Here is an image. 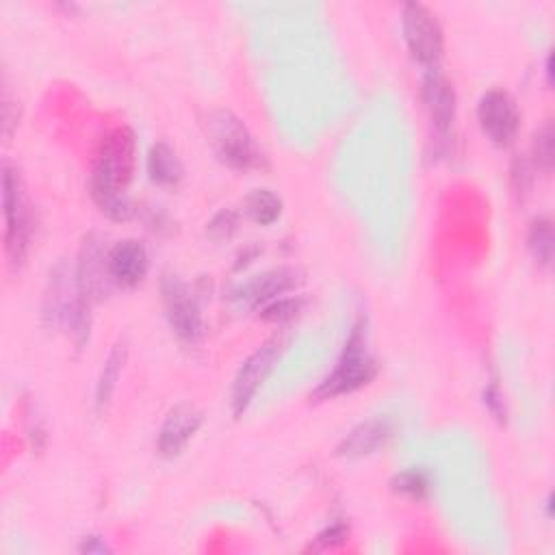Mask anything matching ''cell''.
<instances>
[{"label": "cell", "mask_w": 555, "mask_h": 555, "mask_svg": "<svg viewBox=\"0 0 555 555\" xmlns=\"http://www.w3.org/2000/svg\"><path fill=\"white\" fill-rule=\"evenodd\" d=\"M137 141L130 128H115L102 141L93 158L89 191L95 206L115 221H126L134 215L126 189L134 173Z\"/></svg>", "instance_id": "obj_1"}, {"label": "cell", "mask_w": 555, "mask_h": 555, "mask_svg": "<svg viewBox=\"0 0 555 555\" xmlns=\"http://www.w3.org/2000/svg\"><path fill=\"white\" fill-rule=\"evenodd\" d=\"M375 373H377V364L369 349L366 323L360 319L351 327L349 338L343 347V353H340L334 371L317 386L314 399L323 401V399L349 395V392L366 386L375 377Z\"/></svg>", "instance_id": "obj_2"}, {"label": "cell", "mask_w": 555, "mask_h": 555, "mask_svg": "<svg viewBox=\"0 0 555 555\" xmlns=\"http://www.w3.org/2000/svg\"><path fill=\"white\" fill-rule=\"evenodd\" d=\"M208 143L217 158L236 171H247L260 163V150L238 115L228 108H215L204 121Z\"/></svg>", "instance_id": "obj_3"}, {"label": "cell", "mask_w": 555, "mask_h": 555, "mask_svg": "<svg viewBox=\"0 0 555 555\" xmlns=\"http://www.w3.org/2000/svg\"><path fill=\"white\" fill-rule=\"evenodd\" d=\"M89 306L91 301H87V297L82 295L76 271L69 273V269L61 262L50 273V286L43 308L46 319L65 327L78 343H82L89 334Z\"/></svg>", "instance_id": "obj_4"}, {"label": "cell", "mask_w": 555, "mask_h": 555, "mask_svg": "<svg viewBox=\"0 0 555 555\" xmlns=\"http://www.w3.org/2000/svg\"><path fill=\"white\" fill-rule=\"evenodd\" d=\"M2 212H4V249L9 262L22 264L30 243V208L24 182L15 165H2Z\"/></svg>", "instance_id": "obj_5"}, {"label": "cell", "mask_w": 555, "mask_h": 555, "mask_svg": "<svg viewBox=\"0 0 555 555\" xmlns=\"http://www.w3.org/2000/svg\"><path fill=\"white\" fill-rule=\"evenodd\" d=\"M401 28L412 59L427 69L438 67L444 52V35L436 15L418 2H408L401 13Z\"/></svg>", "instance_id": "obj_6"}, {"label": "cell", "mask_w": 555, "mask_h": 555, "mask_svg": "<svg viewBox=\"0 0 555 555\" xmlns=\"http://www.w3.org/2000/svg\"><path fill=\"white\" fill-rule=\"evenodd\" d=\"M160 293H163L165 314L173 334L180 340L195 345L204 334V317H202V308L195 293L180 275H171V273L163 278Z\"/></svg>", "instance_id": "obj_7"}, {"label": "cell", "mask_w": 555, "mask_h": 555, "mask_svg": "<svg viewBox=\"0 0 555 555\" xmlns=\"http://www.w3.org/2000/svg\"><path fill=\"white\" fill-rule=\"evenodd\" d=\"M477 121L494 145H509L520 128V113L514 98L503 89H490L479 98Z\"/></svg>", "instance_id": "obj_8"}, {"label": "cell", "mask_w": 555, "mask_h": 555, "mask_svg": "<svg viewBox=\"0 0 555 555\" xmlns=\"http://www.w3.org/2000/svg\"><path fill=\"white\" fill-rule=\"evenodd\" d=\"M278 358H280V345L275 340H269L262 347H258L241 364V369H238V373L232 382V395H230L234 416H241L249 408V403L254 401L258 388L262 386V382L271 373Z\"/></svg>", "instance_id": "obj_9"}, {"label": "cell", "mask_w": 555, "mask_h": 555, "mask_svg": "<svg viewBox=\"0 0 555 555\" xmlns=\"http://www.w3.org/2000/svg\"><path fill=\"white\" fill-rule=\"evenodd\" d=\"M421 95L436 132L440 137H447L453 130L455 108H457L453 85L438 67H434V69H427L423 76Z\"/></svg>", "instance_id": "obj_10"}, {"label": "cell", "mask_w": 555, "mask_h": 555, "mask_svg": "<svg viewBox=\"0 0 555 555\" xmlns=\"http://www.w3.org/2000/svg\"><path fill=\"white\" fill-rule=\"evenodd\" d=\"M299 282H301V278L295 269H288V267L271 269L260 275H254L245 284H241L234 291V299L247 308H260V306L271 304L278 297H284Z\"/></svg>", "instance_id": "obj_11"}, {"label": "cell", "mask_w": 555, "mask_h": 555, "mask_svg": "<svg viewBox=\"0 0 555 555\" xmlns=\"http://www.w3.org/2000/svg\"><path fill=\"white\" fill-rule=\"evenodd\" d=\"M150 269V256L141 241L126 238L115 243L106 254L108 278L126 288H132L143 282Z\"/></svg>", "instance_id": "obj_12"}, {"label": "cell", "mask_w": 555, "mask_h": 555, "mask_svg": "<svg viewBox=\"0 0 555 555\" xmlns=\"http://www.w3.org/2000/svg\"><path fill=\"white\" fill-rule=\"evenodd\" d=\"M202 425V412L193 403H178L171 408L158 429V451L163 457H176L184 451L189 440Z\"/></svg>", "instance_id": "obj_13"}, {"label": "cell", "mask_w": 555, "mask_h": 555, "mask_svg": "<svg viewBox=\"0 0 555 555\" xmlns=\"http://www.w3.org/2000/svg\"><path fill=\"white\" fill-rule=\"evenodd\" d=\"M395 425L386 416H375L358 423L338 444L336 453L343 457H366L388 444Z\"/></svg>", "instance_id": "obj_14"}, {"label": "cell", "mask_w": 555, "mask_h": 555, "mask_svg": "<svg viewBox=\"0 0 555 555\" xmlns=\"http://www.w3.org/2000/svg\"><path fill=\"white\" fill-rule=\"evenodd\" d=\"M147 173H150V180L158 186H178V182L182 180V163L178 158V154L163 141L154 143L150 147V154H147Z\"/></svg>", "instance_id": "obj_15"}, {"label": "cell", "mask_w": 555, "mask_h": 555, "mask_svg": "<svg viewBox=\"0 0 555 555\" xmlns=\"http://www.w3.org/2000/svg\"><path fill=\"white\" fill-rule=\"evenodd\" d=\"M124 362H126V345L117 343L113 347V351L108 353V358H106V362H104V366L100 371L98 384H95V408L98 410H104L106 403L111 401Z\"/></svg>", "instance_id": "obj_16"}, {"label": "cell", "mask_w": 555, "mask_h": 555, "mask_svg": "<svg viewBox=\"0 0 555 555\" xmlns=\"http://www.w3.org/2000/svg\"><path fill=\"white\" fill-rule=\"evenodd\" d=\"M245 210L256 223L271 225L282 215V199L271 189H254L245 197Z\"/></svg>", "instance_id": "obj_17"}, {"label": "cell", "mask_w": 555, "mask_h": 555, "mask_svg": "<svg viewBox=\"0 0 555 555\" xmlns=\"http://www.w3.org/2000/svg\"><path fill=\"white\" fill-rule=\"evenodd\" d=\"M553 243H555V238H553V225H551V221L544 219V217H542V219H535V221L531 223V228H529L527 245H529L533 258H535L540 264H544V267H548V264L553 262Z\"/></svg>", "instance_id": "obj_18"}, {"label": "cell", "mask_w": 555, "mask_h": 555, "mask_svg": "<svg viewBox=\"0 0 555 555\" xmlns=\"http://www.w3.org/2000/svg\"><path fill=\"white\" fill-rule=\"evenodd\" d=\"M392 488L414 501L427 499L431 492V477L423 468H408L392 479Z\"/></svg>", "instance_id": "obj_19"}, {"label": "cell", "mask_w": 555, "mask_h": 555, "mask_svg": "<svg viewBox=\"0 0 555 555\" xmlns=\"http://www.w3.org/2000/svg\"><path fill=\"white\" fill-rule=\"evenodd\" d=\"M238 228V212L232 208H221L208 223H206V234L212 241H228Z\"/></svg>", "instance_id": "obj_20"}, {"label": "cell", "mask_w": 555, "mask_h": 555, "mask_svg": "<svg viewBox=\"0 0 555 555\" xmlns=\"http://www.w3.org/2000/svg\"><path fill=\"white\" fill-rule=\"evenodd\" d=\"M299 308H301L299 297H278L271 304L262 306L260 317L271 323H284V321H291L299 312Z\"/></svg>", "instance_id": "obj_21"}, {"label": "cell", "mask_w": 555, "mask_h": 555, "mask_svg": "<svg viewBox=\"0 0 555 555\" xmlns=\"http://www.w3.org/2000/svg\"><path fill=\"white\" fill-rule=\"evenodd\" d=\"M535 158H538V163H542V167H546V169L551 167V160H553V130H551L548 124L535 137Z\"/></svg>", "instance_id": "obj_22"}, {"label": "cell", "mask_w": 555, "mask_h": 555, "mask_svg": "<svg viewBox=\"0 0 555 555\" xmlns=\"http://www.w3.org/2000/svg\"><path fill=\"white\" fill-rule=\"evenodd\" d=\"M483 403L488 405V410L492 412L494 418L505 421V403H503V395H501V390H499L496 384H490V386L483 390Z\"/></svg>", "instance_id": "obj_23"}, {"label": "cell", "mask_w": 555, "mask_h": 555, "mask_svg": "<svg viewBox=\"0 0 555 555\" xmlns=\"http://www.w3.org/2000/svg\"><path fill=\"white\" fill-rule=\"evenodd\" d=\"M347 538V527L345 525H332V527H327L323 533H319V542L323 544V546H334V544H338V542H343Z\"/></svg>", "instance_id": "obj_24"}, {"label": "cell", "mask_w": 555, "mask_h": 555, "mask_svg": "<svg viewBox=\"0 0 555 555\" xmlns=\"http://www.w3.org/2000/svg\"><path fill=\"white\" fill-rule=\"evenodd\" d=\"M80 551H87V553H104L106 551V544L100 542L98 538H85V542L80 544Z\"/></svg>", "instance_id": "obj_25"}]
</instances>
